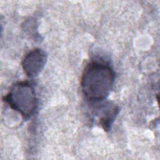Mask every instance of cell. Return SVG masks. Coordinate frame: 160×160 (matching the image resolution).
Returning a JSON list of instances; mask_svg holds the SVG:
<instances>
[{"label": "cell", "instance_id": "obj_1", "mask_svg": "<svg viewBox=\"0 0 160 160\" xmlns=\"http://www.w3.org/2000/svg\"><path fill=\"white\" fill-rule=\"evenodd\" d=\"M114 77V72L109 65L97 61L90 63L81 78L84 95L91 101L104 100L113 86Z\"/></svg>", "mask_w": 160, "mask_h": 160}, {"label": "cell", "instance_id": "obj_2", "mask_svg": "<svg viewBox=\"0 0 160 160\" xmlns=\"http://www.w3.org/2000/svg\"><path fill=\"white\" fill-rule=\"evenodd\" d=\"M4 101L24 117L32 115L36 106L35 92L28 82H21L14 84L4 97Z\"/></svg>", "mask_w": 160, "mask_h": 160}, {"label": "cell", "instance_id": "obj_3", "mask_svg": "<svg viewBox=\"0 0 160 160\" xmlns=\"http://www.w3.org/2000/svg\"><path fill=\"white\" fill-rule=\"evenodd\" d=\"M46 61L45 52L41 49H34L26 55L22 62L24 72L29 77L38 76L43 69Z\"/></svg>", "mask_w": 160, "mask_h": 160}, {"label": "cell", "instance_id": "obj_4", "mask_svg": "<svg viewBox=\"0 0 160 160\" xmlns=\"http://www.w3.org/2000/svg\"><path fill=\"white\" fill-rule=\"evenodd\" d=\"M95 109L98 110L99 123L105 130H109L119 110L118 107L110 103H103Z\"/></svg>", "mask_w": 160, "mask_h": 160}]
</instances>
